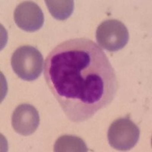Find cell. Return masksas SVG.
Returning a JSON list of instances; mask_svg holds the SVG:
<instances>
[{"mask_svg": "<svg viewBox=\"0 0 152 152\" xmlns=\"http://www.w3.org/2000/svg\"><path fill=\"white\" fill-rule=\"evenodd\" d=\"M14 20L21 29L27 32H35L43 27L44 15L37 4L25 1L21 2L15 9Z\"/></svg>", "mask_w": 152, "mask_h": 152, "instance_id": "5b68a950", "label": "cell"}, {"mask_svg": "<svg viewBox=\"0 0 152 152\" xmlns=\"http://www.w3.org/2000/svg\"><path fill=\"white\" fill-rule=\"evenodd\" d=\"M44 60L41 53L32 46H22L12 54L11 65L19 78L27 81L37 79L43 69Z\"/></svg>", "mask_w": 152, "mask_h": 152, "instance_id": "7a4b0ae2", "label": "cell"}, {"mask_svg": "<svg viewBox=\"0 0 152 152\" xmlns=\"http://www.w3.org/2000/svg\"><path fill=\"white\" fill-rule=\"evenodd\" d=\"M56 152H86L88 149L86 144L81 138L74 135H62L54 145Z\"/></svg>", "mask_w": 152, "mask_h": 152, "instance_id": "ba28073f", "label": "cell"}, {"mask_svg": "<svg viewBox=\"0 0 152 152\" xmlns=\"http://www.w3.org/2000/svg\"><path fill=\"white\" fill-rule=\"evenodd\" d=\"M46 82L68 119L80 123L108 107L119 81L103 50L87 38L62 42L47 56Z\"/></svg>", "mask_w": 152, "mask_h": 152, "instance_id": "6da1fadb", "label": "cell"}, {"mask_svg": "<svg viewBox=\"0 0 152 152\" xmlns=\"http://www.w3.org/2000/svg\"><path fill=\"white\" fill-rule=\"evenodd\" d=\"M45 3L51 15L59 21H65L69 18L75 9L72 0H47Z\"/></svg>", "mask_w": 152, "mask_h": 152, "instance_id": "52a82bcc", "label": "cell"}, {"mask_svg": "<svg viewBox=\"0 0 152 152\" xmlns=\"http://www.w3.org/2000/svg\"><path fill=\"white\" fill-rule=\"evenodd\" d=\"M40 125V116L34 106L23 104L17 107L12 116V126L19 135L28 136L35 132Z\"/></svg>", "mask_w": 152, "mask_h": 152, "instance_id": "8992f818", "label": "cell"}, {"mask_svg": "<svg viewBox=\"0 0 152 152\" xmlns=\"http://www.w3.org/2000/svg\"><path fill=\"white\" fill-rule=\"evenodd\" d=\"M96 39L100 47L110 52H116L128 43L129 34L123 22L110 19L103 21L97 27Z\"/></svg>", "mask_w": 152, "mask_h": 152, "instance_id": "3957f363", "label": "cell"}, {"mask_svg": "<svg viewBox=\"0 0 152 152\" xmlns=\"http://www.w3.org/2000/svg\"><path fill=\"white\" fill-rule=\"evenodd\" d=\"M140 137L138 126L129 118H119L113 122L107 133L108 142L118 151H129L135 147Z\"/></svg>", "mask_w": 152, "mask_h": 152, "instance_id": "277c9868", "label": "cell"}]
</instances>
